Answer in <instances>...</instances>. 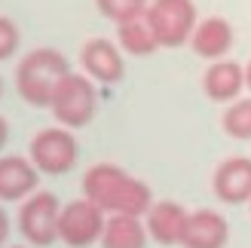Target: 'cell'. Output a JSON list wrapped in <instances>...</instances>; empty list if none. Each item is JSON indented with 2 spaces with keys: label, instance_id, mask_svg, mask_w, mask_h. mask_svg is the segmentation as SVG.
Here are the masks:
<instances>
[{
  "label": "cell",
  "instance_id": "cell-1",
  "mask_svg": "<svg viewBox=\"0 0 251 248\" xmlns=\"http://www.w3.org/2000/svg\"><path fill=\"white\" fill-rule=\"evenodd\" d=\"M83 196L92 205H98L104 215H138L144 218V212L153 202V193L150 187L129 175L123 166L117 163H95L86 169L83 175Z\"/></svg>",
  "mask_w": 251,
  "mask_h": 248
},
{
  "label": "cell",
  "instance_id": "cell-2",
  "mask_svg": "<svg viewBox=\"0 0 251 248\" xmlns=\"http://www.w3.org/2000/svg\"><path fill=\"white\" fill-rule=\"evenodd\" d=\"M71 74L68 58L52 46H37L16 65V92L31 107H49L58 83Z\"/></svg>",
  "mask_w": 251,
  "mask_h": 248
},
{
  "label": "cell",
  "instance_id": "cell-3",
  "mask_svg": "<svg viewBox=\"0 0 251 248\" xmlns=\"http://www.w3.org/2000/svg\"><path fill=\"white\" fill-rule=\"evenodd\" d=\"M49 110L58 126L65 129H83L89 126L98 114V89L95 83L86 77V74H68L65 80L58 83V89L52 92V101H49Z\"/></svg>",
  "mask_w": 251,
  "mask_h": 248
},
{
  "label": "cell",
  "instance_id": "cell-4",
  "mask_svg": "<svg viewBox=\"0 0 251 248\" xmlns=\"http://www.w3.org/2000/svg\"><path fill=\"white\" fill-rule=\"evenodd\" d=\"M28 159L34 163V169L40 172V175H49V178L68 175L80 159L77 135L65 126H46L31 138Z\"/></svg>",
  "mask_w": 251,
  "mask_h": 248
},
{
  "label": "cell",
  "instance_id": "cell-5",
  "mask_svg": "<svg viewBox=\"0 0 251 248\" xmlns=\"http://www.w3.org/2000/svg\"><path fill=\"white\" fill-rule=\"evenodd\" d=\"M58 212H61V202L49 190H37L28 199H22L19 215H16V227L22 233L25 245H31V248L55 245L58 242Z\"/></svg>",
  "mask_w": 251,
  "mask_h": 248
},
{
  "label": "cell",
  "instance_id": "cell-6",
  "mask_svg": "<svg viewBox=\"0 0 251 248\" xmlns=\"http://www.w3.org/2000/svg\"><path fill=\"white\" fill-rule=\"evenodd\" d=\"M144 22L150 25L159 46H184L190 43V34L199 22L193 0H150L144 9Z\"/></svg>",
  "mask_w": 251,
  "mask_h": 248
},
{
  "label": "cell",
  "instance_id": "cell-7",
  "mask_svg": "<svg viewBox=\"0 0 251 248\" xmlns=\"http://www.w3.org/2000/svg\"><path fill=\"white\" fill-rule=\"evenodd\" d=\"M104 221L107 215L98 205H92L86 196L71 199L58 212V242H65L68 248H92L101 239Z\"/></svg>",
  "mask_w": 251,
  "mask_h": 248
},
{
  "label": "cell",
  "instance_id": "cell-8",
  "mask_svg": "<svg viewBox=\"0 0 251 248\" xmlns=\"http://www.w3.org/2000/svg\"><path fill=\"white\" fill-rule=\"evenodd\" d=\"M80 68L92 83L114 86L126 74L123 49L117 46V40H107V37H89L80 46Z\"/></svg>",
  "mask_w": 251,
  "mask_h": 248
},
{
  "label": "cell",
  "instance_id": "cell-9",
  "mask_svg": "<svg viewBox=\"0 0 251 248\" xmlns=\"http://www.w3.org/2000/svg\"><path fill=\"white\" fill-rule=\"evenodd\" d=\"M211 193L227 205L251 202V156H227L211 175Z\"/></svg>",
  "mask_w": 251,
  "mask_h": 248
},
{
  "label": "cell",
  "instance_id": "cell-10",
  "mask_svg": "<svg viewBox=\"0 0 251 248\" xmlns=\"http://www.w3.org/2000/svg\"><path fill=\"white\" fill-rule=\"evenodd\" d=\"M37 190H40V172L31 159L19 153H0V205L22 202Z\"/></svg>",
  "mask_w": 251,
  "mask_h": 248
},
{
  "label": "cell",
  "instance_id": "cell-11",
  "mask_svg": "<svg viewBox=\"0 0 251 248\" xmlns=\"http://www.w3.org/2000/svg\"><path fill=\"white\" fill-rule=\"evenodd\" d=\"M187 208L175 199H153L150 208L144 212V227H147V239H153L156 245H181L184 236V224H187Z\"/></svg>",
  "mask_w": 251,
  "mask_h": 248
},
{
  "label": "cell",
  "instance_id": "cell-12",
  "mask_svg": "<svg viewBox=\"0 0 251 248\" xmlns=\"http://www.w3.org/2000/svg\"><path fill=\"white\" fill-rule=\"evenodd\" d=\"M230 224L215 208H196L187 215L181 248H227Z\"/></svg>",
  "mask_w": 251,
  "mask_h": 248
},
{
  "label": "cell",
  "instance_id": "cell-13",
  "mask_svg": "<svg viewBox=\"0 0 251 248\" xmlns=\"http://www.w3.org/2000/svg\"><path fill=\"white\" fill-rule=\"evenodd\" d=\"M245 89V68L233 58H218L208 61V68L202 74V92L208 101L215 104H230L236 98H242Z\"/></svg>",
  "mask_w": 251,
  "mask_h": 248
},
{
  "label": "cell",
  "instance_id": "cell-14",
  "mask_svg": "<svg viewBox=\"0 0 251 248\" xmlns=\"http://www.w3.org/2000/svg\"><path fill=\"white\" fill-rule=\"evenodd\" d=\"M190 46H193V52L199 58H205V61L227 58V52L233 49V25L224 16L199 19L193 34H190Z\"/></svg>",
  "mask_w": 251,
  "mask_h": 248
},
{
  "label": "cell",
  "instance_id": "cell-15",
  "mask_svg": "<svg viewBox=\"0 0 251 248\" xmlns=\"http://www.w3.org/2000/svg\"><path fill=\"white\" fill-rule=\"evenodd\" d=\"M101 248H147V227L138 215H107L101 239Z\"/></svg>",
  "mask_w": 251,
  "mask_h": 248
},
{
  "label": "cell",
  "instance_id": "cell-16",
  "mask_svg": "<svg viewBox=\"0 0 251 248\" xmlns=\"http://www.w3.org/2000/svg\"><path fill=\"white\" fill-rule=\"evenodd\" d=\"M117 46L123 49V55H138V58H147L159 49V43H156L153 31H150V25L144 22V16L117 25Z\"/></svg>",
  "mask_w": 251,
  "mask_h": 248
},
{
  "label": "cell",
  "instance_id": "cell-17",
  "mask_svg": "<svg viewBox=\"0 0 251 248\" xmlns=\"http://www.w3.org/2000/svg\"><path fill=\"white\" fill-rule=\"evenodd\" d=\"M221 126L224 132L236 141H251V95L245 98H236L224 107V117H221Z\"/></svg>",
  "mask_w": 251,
  "mask_h": 248
},
{
  "label": "cell",
  "instance_id": "cell-18",
  "mask_svg": "<svg viewBox=\"0 0 251 248\" xmlns=\"http://www.w3.org/2000/svg\"><path fill=\"white\" fill-rule=\"evenodd\" d=\"M150 0H95L98 12L110 22H129V19H141Z\"/></svg>",
  "mask_w": 251,
  "mask_h": 248
},
{
  "label": "cell",
  "instance_id": "cell-19",
  "mask_svg": "<svg viewBox=\"0 0 251 248\" xmlns=\"http://www.w3.org/2000/svg\"><path fill=\"white\" fill-rule=\"evenodd\" d=\"M22 46V31L9 16H0V61H9Z\"/></svg>",
  "mask_w": 251,
  "mask_h": 248
},
{
  "label": "cell",
  "instance_id": "cell-20",
  "mask_svg": "<svg viewBox=\"0 0 251 248\" xmlns=\"http://www.w3.org/2000/svg\"><path fill=\"white\" fill-rule=\"evenodd\" d=\"M9 233H12V218L3 205H0V248L9 245Z\"/></svg>",
  "mask_w": 251,
  "mask_h": 248
},
{
  "label": "cell",
  "instance_id": "cell-21",
  "mask_svg": "<svg viewBox=\"0 0 251 248\" xmlns=\"http://www.w3.org/2000/svg\"><path fill=\"white\" fill-rule=\"evenodd\" d=\"M6 144H9V123L6 117H0V153L6 150Z\"/></svg>",
  "mask_w": 251,
  "mask_h": 248
},
{
  "label": "cell",
  "instance_id": "cell-22",
  "mask_svg": "<svg viewBox=\"0 0 251 248\" xmlns=\"http://www.w3.org/2000/svg\"><path fill=\"white\" fill-rule=\"evenodd\" d=\"M245 68V89L251 92V58H248V65H242Z\"/></svg>",
  "mask_w": 251,
  "mask_h": 248
},
{
  "label": "cell",
  "instance_id": "cell-23",
  "mask_svg": "<svg viewBox=\"0 0 251 248\" xmlns=\"http://www.w3.org/2000/svg\"><path fill=\"white\" fill-rule=\"evenodd\" d=\"M6 248H31V245H6Z\"/></svg>",
  "mask_w": 251,
  "mask_h": 248
},
{
  "label": "cell",
  "instance_id": "cell-24",
  "mask_svg": "<svg viewBox=\"0 0 251 248\" xmlns=\"http://www.w3.org/2000/svg\"><path fill=\"white\" fill-rule=\"evenodd\" d=\"M0 95H3V77H0Z\"/></svg>",
  "mask_w": 251,
  "mask_h": 248
},
{
  "label": "cell",
  "instance_id": "cell-25",
  "mask_svg": "<svg viewBox=\"0 0 251 248\" xmlns=\"http://www.w3.org/2000/svg\"><path fill=\"white\" fill-rule=\"evenodd\" d=\"M248 208H251V202H248Z\"/></svg>",
  "mask_w": 251,
  "mask_h": 248
}]
</instances>
